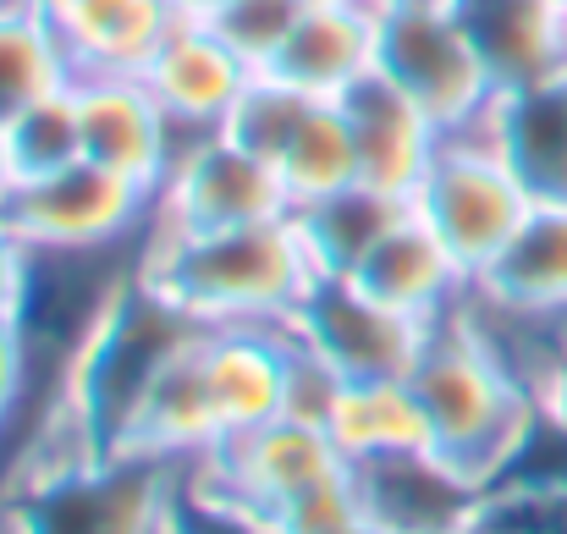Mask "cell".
Returning <instances> with one entry per match:
<instances>
[{"label": "cell", "instance_id": "obj_1", "mask_svg": "<svg viewBox=\"0 0 567 534\" xmlns=\"http://www.w3.org/2000/svg\"><path fill=\"white\" fill-rule=\"evenodd\" d=\"M133 276L193 326H292L320 281L292 215L237 232L150 226Z\"/></svg>", "mask_w": 567, "mask_h": 534}, {"label": "cell", "instance_id": "obj_2", "mask_svg": "<svg viewBox=\"0 0 567 534\" xmlns=\"http://www.w3.org/2000/svg\"><path fill=\"white\" fill-rule=\"evenodd\" d=\"M408 386L430 419L435 458L480 491H491L540 430V397L491 353L463 309L430 331Z\"/></svg>", "mask_w": 567, "mask_h": 534}, {"label": "cell", "instance_id": "obj_3", "mask_svg": "<svg viewBox=\"0 0 567 534\" xmlns=\"http://www.w3.org/2000/svg\"><path fill=\"white\" fill-rule=\"evenodd\" d=\"M177 474V463L138 452L22 474L0 496V534H166Z\"/></svg>", "mask_w": 567, "mask_h": 534}, {"label": "cell", "instance_id": "obj_4", "mask_svg": "<svg viewBox=\"0 0 567 534\" xmlns=\"http://www.w3.org/2000/svg\"><path fill=\"white\" fill-rule=\"evenodd\" d=\"M413 209L457 254V265L474 281L524 232V220L535 215V193L518 182L507 155L496 150V105L480 122L441 138V155H435L430 177L419 182Z\"/></svg>", "mask_w": 567, "mask_h": 534}, {"label": "cell", "instance_id": "obj_5", "mask_svg": "<svg viewBox=\"0 0 567 534\" xmlns=\"http://www.w3.org/2000/svg\"><path fill=\"white\" fill-rule=\"evenodd\" d=\"M161 193L122 177L100 161H72L44 177H22L6 204V226L33 254H111L122 243H138V232L155 226Z\"/></svg>", "mask_w": 567, "mask_h": 534}, {"label": "cell", "instance_id": "obj_6", "mask_svg": "<svg viewBox=\"0 0 567 534\" xmlns=\"http://www.w3.org/2000/svg\"><path fill=\"white\" fill-rule=\"evenodd\" d=\"M375 72L391 89H402L441 133L480 122L502 94L457 6H380Z\"/></svg>", "mask_w": 567, "mask_h": 534}, {"label": "cell", "instance_id": "obj_7", "mask_svg": "<svg viewBox=\"0 0 567 534\" xmlns=\"http://www.w3.org/2000/svg\"><path fill=\"white\" fill-rule=\"evenodd\" d=\"M281 215H292L281 172L265 155L243 150L237 138L204 133L183 144L172 177L161 182L155 226L161 232H237V226H259Z\"/></svg>", "mask_w": 567, "mask_h": 534}, {"label": "cell", "instance_id": "obj_8", "mask_svg": "<svg viewBox=\"0 0 567 534\" xmlns=\"http://www.w3.org/2000/svg\"><path fill=\"white\" fill-rule=\"evenodd\" d=\"M292 331L348 380H408L435 326L380 304L353 276H320L292 315Z\"/></svg>", "mask_w": 567, "mask_h": 534}, {"label": "cell", "instance_id": "obj_9", "mask_svg": "<svg viewBox=\"0 0 567 534\" xmlns=\"http://www.w3.org/2000/svg\"><path fill=\"white\" fill-rule=\"evenodd\" d=\"M193 469H204L215 485H226L231 496H243V502H254L265 513H281L298 496L353 474L348 458L337 452L331 430L303 424V419H270V424H259V430H248L237 441H220Z\"/></svg>", "mask_w": 567, "mask_h": 534}, {"label": "cell", "instance_id": "obj_10", "mask_svg": "<svg viewBox=\"0 0 567 534\" xmlns=\"http://www.w3.org/2000/svg\"><path fill=\"white\" fill-rule=\"evenodd\" d=\"M78 111H83V161H100L161 193L188 138L177 133V122L166 116V105L150 94L144 78H78Z\"/></svg>", "mask_w": 567, "mask_h": 534}, {"label": "cell", "instance_id": "obj_11", "mask_svg": "<svg viewBox=\"0 0 567 534\" xmlns=\"http://www.w3.org/2000/svg\"><path fill=\"white\" fill-rule=\"evenodd\" d=\"M254 78H259V66H248L215 33V22H193V17H183L166 33V44L144 66L150 94L166 105V116L177 122L183 138L226 133V122H231V111H237V100Z\"/></svg>", "mask_w": 567, "mask_h": 534}, {"label": "cell", "instance_id": "obj_12", "mask_svg": "<svg viewBox=\"0 0 567 534\" xmlns=\"http://www.w3.org/2000/svg\"><path fill=\"white\" fill-rule=\"evenodd\" d=\"M353 491L364 518H375L385 534H446L468 530L480 513V485H468L452 463L435 452H402L353 463Z\"/></svg>", "mask_w": 567, "mask_h": 534}, {"label": "cell", "instance_id": "obj_13", "mask_svg": "<svg viewBox=\"0 0 567 534\" xmlns=\"http://www.w3.org/2000/svg\"><path fill=\"white\" fill-rule=\"evenodd\" d=\"M375 66L380 6H303L265 72L309 100H348L364 78H375Z\"/></svg>", "mask_w": 567, "mask_h": 534}, {"label": "cell", "instance_id": "obj_14", "mask_svg": "<svg viewBox=\"0 0 567 534\" xmlns=\"http://www.w3.org/2000/svg\"><path fill=\"white\" fill-rule=\"evenodd\" d=\"M204 380L220 441H237L287 408V326H204Z\"/></svg>", "mask_w": 567, "mask_h": 534}, {"label": "cell", "instance_id": "obj_15", "mask_svg": "<svg viewBox=\"0 0 567 534\" xmlns=\"http://www.w3.org/2000/svg\"><path fill=\"white\" fill-rule=\"evenodd\" d=\"M204 331H193L177 353L161 363V374L150 380V391L138 397L116 452H138V458H161L188 469L198 458H209L220 446V419L209 402V380H204Z\"/></svg>", "mask_w": 567, "mask_h": 534}, {"label": "cell", "instance_id": "obj_16", "mask_svg": "<svg viewBox=\"0 0 567 534\" xmlns=\"http://www.w3.org/2000/svg\"><path fill=\"white\" fill-rule=\"evenodd\" d=\"M348 122H353V138H359V182H370L391 198H408L419 193V182L430 177L435 155H441V127L402 94L391 89L385 78H364L348 100H342Z\"/></svg>", "mask_w": 567, "mask_h": 534}, {"label": "cell", "instance_id": "obj_17", "mask_svg": "<svg viewBox=\"0 0 567 534\" xmlns=\"http://www.w3.org/2000/svg\"><path fill=\"white\" fill-rule=\"evenodd\" d=\"M353 281L364 292H375L380 304L424 320V326H441L446 315H457L474 292V276L457 265V254L419 220V209L408 220H396L380 248L353 270Z\"/></svg>", "mask_w": 567, "mask_h": 534}, {"label": "cell", "instance_id": "obj_18", "mask_svg": "<svg viewBox=\"0 0 567 534\" xmlns=\"http://www.w3.org/2000/svg\"><path fill=\"white\" fill-rule=\"evenodd\" d=\"M457 17L502 94L567 72V6L557 0H457Z\"/></svg>", "mask_w": 567, "mask_h": 534}, {"label": "cell", "instance_id": "obj_19", "mask_svg": "<svg viewBox=\"0 0 567 534\" xmlns=\"http://www.w3.org/2000/svg\"><path fill=\"white\" fill-rule=\"evenodd\" d=\"M177 22L172 0H72L55 17L78 78H144Z\"/></svg>", "mask_w": 567, "mask_h": 534}, {"label": "cell", "instance_id": "obj_20", "mask_svg": "<svg viewBox=\"0 0 567 534\" xmlns=\"http://www.w3.org/2000/svg\"><path fill=\"white\" fill-rule=\"evenodd\" d=\"M496 150L535 204H567V72L496 94Z\"/></svg>", "mask_w": 567, "mask_h": 534}, {"label": "cell", "instance_id": "obj_21", "mask_svg": "<svg viewBox=\"0 0 567 534\" xmlns=\"http://www.w3.org/2000/svg\"><path fill=\"white\" fill-rule=\"evenodd\" d=\"M491 304L518 315L567 320V204H535L524 232L502 248V259L474 281Z\"/></svg>", "mask_w": 567, "mask_h": 534}, {"label": "cell", "instance_id": "obj_22", "mask_svg": "<svg viewBox=\"0 0 567 534\" xmlns=\"http://www.w3.org/2000/svg\"><path fill=\"white\" fill-rule=\"evenodd\" d=\"M326 430L348 458V469L375 458H402V452H435L430 419L408 380H348Z\"/></svg>", "mask_w": 567, "mask_h": 534}, {"label": "cell", "instance_id": "obj_23", "mask_svg": "<svg viewBox=\"0 0 567 534\" xmlns=\"http://www.w3.org/2000/svg\"><path fill=\"white\" fill-rule=\"evenodd\" d=\"M408 215H413L408 198H391V193H380L370 182H353V187H342V193H331L320 204L292 209V220L303 232V248H309L320 276H353L380 248V237L396 220H408Z\"/></svg>", "mask_w": 567, "mask_h": 534}, {"label": "cell", "instance_id": "obj_24", "mask_svg": "<svg viewBox=\"0 0 567 534\" xmlns=\"http://www.w3.org/2000/svg\"><path fill=\"white\" fill-rule=\"evenodd\" d=\"M72 55L50 11L28 0H0V122H17L33 100L66 89Z\"/></svg>", "mask_w": 567, "mask_h": 534}, {"label": "cell", "instance_id": "obj_25", "mask_svg": "<svg viewBox=\"0 0 567 534\" xmlns=\"http://www.w3.org/2000/svg\"><path fill=\"white\" fill-rule=\"evenodd\" d=\"M276 172L287 182L292 209L320 204V198H331V193L359 182V138H353V122H348L342 100H320L309 111V122L298 127V138L276 161Z\"/></svg>", "mask_w": 567, "mask_h": 534}, {"label": "cell", "instance_id": "obj_26", "mask_svg": "<svg viewBox=\"0 0 567 534\" xmlns=\"http://www.w3.org/2000/svg\"><path fill=\"white\" fill-rule=\"evenodd\" d=\"M474 534H567V474H507L480 496Z\"/></svg>", "mask_w": 567, "mask_h": 534}, {"label": "cell", "instance_id": "obj_27", "mask_svg": "<svg viewBox=\"0 0 567 534\" xmlns=\"http://www.w3.org/2000/svg\"><path fill=\"white\" fill-rule=\"evenodd\" d=\"M315 105H320V100H309L303 89H292V83L259 72V78L243 89V100H237V111H231V122H226V138H237L243 150H254V155H265V161L276 166V161L287 155V144L298 138V127L309 122Z\"/></svg>", "mask_w": 567, "mask_h": 534}, {"label": "cell", "instance_id": "obj_28", "mask_svg": "<svg viewBox=\"0 0 567 534\" xmlns=\"http://www.w3.org/2000/svg\"><path fill=\"white\" fill-rule=\"evenodd\" d=\"M166 534H287L276 513L231 496L226 485H215L204 469H183L172 507H166Z\"/></svg>", "mask_w": 567, "mask_h": 534}, {"label": "cell", "instance_id": "obj_29", "mask_svg": "<svg viewBox=\"0 0 567 534\" xmlns=\"http://www.w3.org/2000/svg\"><path fill=\"white\" fill-rule=\"evenodd\" d=\"M11 144L22 161V177H44L61 172L72 161H83V111H78V78L44 100H33L17 122H11Z\"/></svg>", "mask_w": 567, "mask_h": 534}, {"label": "cell", "instance_id": "obj_30", "mask_svg": "<svg viewBox=\"0 0 567 534\" xmlns=\"http://www.w3.org/2000/svg\"><path fill=\"white\" fill-rule=\"evenodd\" d=\"M298 0H231L220 17H209L215 22V33L248 61V66H270L276 61V50H281V39L292 33V22H298Z\"/></svg>", "mask_w": 567, "mask_h": 534}, {"label": "cell", "instance_id": "obj_31", "mask_svg": "<svg viewBox=\"0 0 567 534\" xmlns=\"http://www.w3.org/2000/svg\"><path fill=\"white\" fill-rule=\"evenodd\" d=\"M342 391H348V374L337 363H326L287 326V408H281V419H303V424L326 430L337 402H342Z\"/></svg>", "mask_w": 567, "mask_h": 534}, {"label": "cell", "instance_id": "obj_32", "mask_svg": "<svg viewBox=\"0 0 567 534\" xmlns=\"http://www.w3.org/2000/svg\"><path fill=\"white\" fill-rule=\"evenodd\" d=\"M364 507H359V491H353V474L348 480H331L309 496H298L292 507H281V530L287 534H337L342 524H353Z\"/></svg>", "mask_w": 567, "mask_h": 534}, {"label": "cell", "instance_id": "obj_33", "mask_svg": "<svg viewBox=\"0 0 567 534\" xmlns=\"http://www.w3.org/2000/svg\"><path fill=\"white\" fill-rule=\"evenodd\" d=\"M28 391H33V342L22 320H0V435L11 430Z\"/></svg>", "mask_w": 567, "mask_h": 534}, {"label": "cell", "instance_id": "obj_34", "mask_svg": "<svg viewBox=\"0 0 567 534\" xmlns=\"http://www.w3.org/2000/svg\"><path fill=\"white\" fill-rule=\"evenodd\" d=\"M33 292V248L0 220V320H22Z\"/></svg>", "mask_w": 567, "mask_h": 534}, {"label": "cell", "instance_id": "obj_35", "mask_svg": "<svg viewBox=\"0 0 567 534\" xmlns=\"http://www.w3.org/2000/svg\"><path fill=\"white\" fill-rule=\"evenodd\" d=\"M540 413H546V424L567 441V353L557 358V363H551V374L540 380Z\"/></svg>", "mask_w": 567, "mask_h": 534}, {"label": "cell", "instance_id": "obj_36", "mask_svg": "<svg viewBox=\"0 0 567 534\" xmlns=\"http://www.w3.org/2000/svg\"><path fill=\"white\" fill-rule=\"evenodd\" d=\"M17 187H22V161H17V144H11V122H0V215H6Z\"/></svg>", "mask_w": 567, "mask_h": 534}, {"label": "cell", "instance_id": "obj_37", "mask_svg": "<svg viewBox=\"0 0 567 534\" xmlns=\"http://www.w3.org/2000/svg\"><path fill=\"white\" fill-rule=\"evenodd\" d=\"M177 6V17H193V22H209V17H220L231 0H172Z\"/></svg>", "mask_w": 567, "mask_h": 534}, {"label": "cell", "instance_id": "obj_38", "mask_svg": "<svg viewBox=\"0 0 567 534\" xmlns=\"http://www.w3.org/2000/svg\"><path fill=\"white\" fill-rule=\"evenodd\" d=\"M337 534H385V530H380L375 518H364V513H359L353 524H342V530H337Z\"/></svg>", "mask_w": 567, "mask_h": 534}, {"label": "cell", "instance_id": "obj_39", "mask_svg": "<svg viewBox=\"0 0 567 534\" xmlns=\"http://www.w3.org/2000/svg\"><path fill=\"white\" fill-rule=\"evenodd\" d=\"M28 6H39V11H50V17H61V11H66L72 0H28Z\"/></svg>", "mask_w": 567, "mask_h": 534}, {"label": "cell", "instance_id": "obj_40", "mask_svg": "<svg viewBox=\"0 0 567 534\" xmlns=\"http://www.w3.org/2000/svg\"><path fill=\"white\" fill-rule=\"evenodd\" d=\"M298 6H380V0H298Z\"/></svg>", "mask_w": 567, "mask_h": 534}, {"label": "cell", "instance_id": "obj_41", "mask_svg": "<svg viewBox=\"0 0 567 534\" xmlns=\"http://www.w3.org/2000/svg\"><path fill=\"white\" fill-rule=\"evenodd\" d=\"M380 6H457V0H380Z\"/></svg>", "mask_w": 567, "mask_h": 534}, {"label": "cell", "instance_id": "obj_42", "mask_svg": "<svg viewBox=\"0 0 567 534\" xmlns=\"http://www.w3.org/2000/svg\"><path fill=\"white\" fill-rule=\"evenodd\" d=\"M446 534H474V530H446Z\"/></svg>", "mask_w": 567, "mask_h": 534}, {"label": "cell", "instance_id": "obj_43", "mask_svg": "<svg viewBox=\"0 0 567 534\" xmlns=\"http://www.w3.org/2000/svg\"><path fill=\"white\" fill-rule=\"evenodd\" d=\"M557 6H567V0H557Z\"/></svg>", "mask_w": 567, "mask_h": 534}]
</instances>
